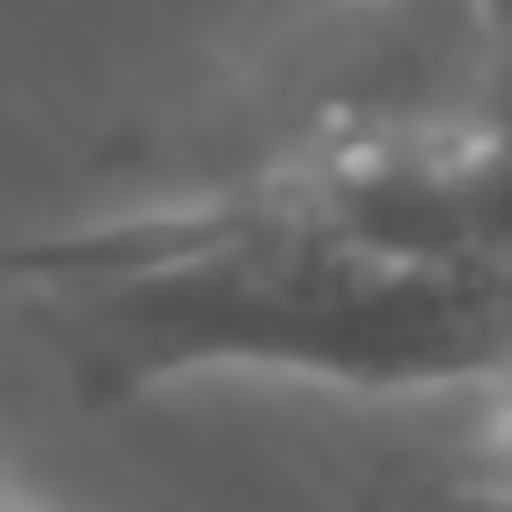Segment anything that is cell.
Listing matches in <instances>:
<instances>
[{
    "instance_id": "obj_1",
    "label": "cell",
    "mask_w": 512,
    "mask_h": 512,
    "mask_svg": "<svg viewBox=\"0 0 512 512\" xmlns=\"http://www.w3.org/2000/svg\"><path fill=\"white\" fill-rule=\"evenodd\" d=\"M8 280L80 408H128L216 368L344 392L496 384L512 368V280L384 256L280 184L64 224L24 240Z\"/></svg>"
},
{
    "instance_id": "obj_2",
    "label": "cell",
    "mask_w": 512,
    "mask_h": 512,
    "mask_svg": "<svg viewBox=\"0 0 512 512\" xmlns=\"http://www.w3.org/2000/svg\"><path fill=\"white\" fill-rule=\"evenodd\" d=\"M496 136L488 0H352L264 48L160 136V200L264 184L360 152Z\"/></svg>"
},
{
    "instance_id": "obj_3",
    "label": "cell",
    "mask_w": 512,
    "mask_h": 512,
    "mask_svg": "<svg viewBox=\"0 0 512 512\" xmlns=\"http://www.w3.org/2000/svg\"><path fill=\"white\" fill-rule=\"evenodd\" d=\"M456 472L480 480V488H504V496H512V368L488 384V400H480V416H472V432H464Z\"/></svg>"
},
{
    "instance_id": "obj_4",
    "label": "cell",
    "mask_w": 512,
    "mask_h": 512,
    "mask_svg": "<svg viewBox=\"0 0 512 512\" xmlns=\"http://www.w3.org/2000/svg\"><path fill=\"white\" fill-rule=\"evenodd\" d=\"M368 512H512V496H504V488H480V480H464V472L448 464V472H416V480L376 488Z\"/></svg>"
},
{
    "instance_id": "obj_5",
    "label": "cell",
    "mask_w": 512,
    "mask_h": 512,
    "mask_svg": "<svg viewBox=\"0 0 512 512\" xmlns=\"http://www.w3.org/2000/svg\"><path fill=\"white\" fill-rule=\"evenodd\" d=\"M488 8H496V136H512V0Z\"/></svg>"
}]
</instances>
